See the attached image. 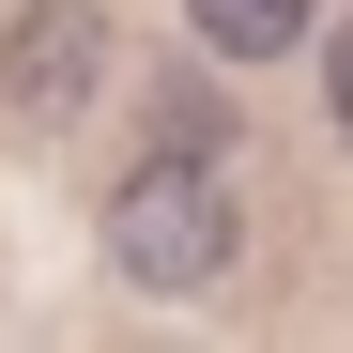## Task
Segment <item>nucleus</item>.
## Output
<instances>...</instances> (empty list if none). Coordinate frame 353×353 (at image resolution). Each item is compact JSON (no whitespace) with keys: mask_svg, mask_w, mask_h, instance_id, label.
Here are the masks:
<instances>
[{"mask_svg":"<svg viewBox=\"0 0 353 353\" xmlns=\"http://www.w3.org/2000/svg\"><path fill=\"white\" fill-rule=\"evenodd\" d=\"M200 62H292V46L323 31V0H185Z\"/></svg>","mask_w":353,"mask_h":353,"instance_id":"3","label":"nucleus"},{"mask_svg":"<svg viewBox=\"0 0 353 353\" xmlns=\"http://www.w3.org/2000/svg\"><path fill=\"white\" fill-rule=\"evenodd\" d=\"M108 261L139 292H230L246 276V185H230V154L200 123H169L123 185H108Z\"/></svg>","mask_w":353,"mask_h":353,"instance_id":"1","label":"nucleus"},{"mask_svg":"<svg viewBox=\"0 0 353 353\" xmlns=\"http://www.w3.org/2000/svg\"><path fill=\"white\" fill-rule=\"evenodd\" d=\"M323 123H338V139H353V16H338V31H323Z\"/></svg>","mask_w":353,"mask_h":353,"instance_id":"4","label":"nucleus"},{"mask_svg":"<svg viewBox=\"0 0 353 353\" xmlns=\"http://www.w3.org/2000/svg\"><path fill=\"white\" fill-rule=\"evenodd\" d=\"M108 16L92 0H16V31H0V108L16 123H77V108H108Z\"/></svg>","mask_w":353,"mask_h":353,"instance_id":"2","label":"nucleus"}]
</instances>
